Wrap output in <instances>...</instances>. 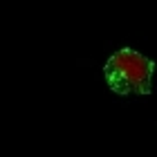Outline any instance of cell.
Here are the masks:
<instances>
[{
  "mask_svg": "<svg viewBox=\"0 0 157 157\" xmlns=\"http://www.w3.org/2000/svg\"><path fill=\"white\" fill-rule=\"evenodd\" d=\"M105 83L112 92L121 97L130 94H151L155 63L137 49L124 47L108 59L103 67Z\"/></svg>",
  "mask_w": 157,
  "mask_h": 157,
  "instance_id": "cell-1",
  "label": "cell"
}]
</instances>
